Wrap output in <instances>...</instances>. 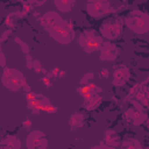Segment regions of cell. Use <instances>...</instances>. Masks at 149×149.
Here are the masks:
<instances>
[{"mask_svg": "<svg viewBox=\"0 0 149 149\" xmlns=\"http://www.w3.org/2000/svg\"><path fill=\"white\" fill-rule=\"evenodd\" d=\"M38 22L49 36L61 44H70L74 40L76 31L72 23L55 10H49L41 15Z\"/></svg>", "mask_w": 149, "mask_h": 149, "instance_id": "1", "label": "cell"}, {"mask_svg": "<svg viewBox=\"0 0 149 149\" xmlns=\"http://www.w3.org/2000/svg\"><path fill=\"white\" fill-rule=\"evenodd\" d=\"M1 84L10 92H19L23 90L26 93L31 92L30 86L27 83V79L22 71L13 68H5L1 74Z\"/></svg>", "mask_w": 149, "mask_h": 149, "instance_id": "2", "label": "cell"}, {"mask_svg": "<svg viewBox=\"0 0 149 149\" xmlns=\"http://www.w3.org/2000/svg\"><path fill=\"white\" fill-rule=\"evenodd\" d=\"M125 27L128 28L134 34H147L149 33V14L140 10L133 9L130 10L126 17L123 19Z\"/></svg>", "mask_w": 149, "mask_h": 149, "instance_id": "3", "label": "cell"}, {"mask_svg": "<svg viewBox=\"0 0 149 149\" xmlns=\"http://www.w3.org/2000/svg\"><path fill=\"white\" fill-rule=\"evenodd\" d=\"M104 42L105 41H104L102 36L98 31L92 30V29L83 30L77 37L78 45L86 54H93V52L99 51Z\"/></svg>", "mask_w": 149, "mask_h": 149, "instance_id": "4", "label": "cell"}, {"mask_svg": "<svg viewBox=\"0 0 149 149\" xmlns=\"http://www.w3.org/2000/svg\"><path fill=\"white\" fill-rule=\"evenodd\" d=\"M123 27L125 21L120 17H112L105 20L99 26V34L102 36V38H106L107 41H114L121 37L123 34Z\"/></svg>", "mask_w": 149, "mask_h": 149, "instance_id": "5", "label": "cell"}, {"mask_svg": "<svg viewBox=\"0 0 149 149\" xmlns=\"http://www.w3.org/2000/svg\"><path fill=\"white\" fill-rule=\"evenodd\" d=\"M125 119L133 126H141L148 120V109L136 100H132L125 112Z\"/></svg>", "mask_w": 149, "mask_h": 149, "instance_id": "6", "label": "cell"}, {"mask_svg": "<svg viewBox=\"0 0 149 149\" xmlns=\"http://www.w3.org/2000/svg\"><path fill=\"white\" fill-rule=\"evenodd\" d=\"M85 10L91 17L97 20L115 12L112 3L107 0H90L85 3Z\"/></svg>", "mask_w": 149, "mask_h": 149, "instance_id": "7", "label": "cell"}, {"mask_svg": "<svg viewBox=\"0 0 149 149\" xmlns=\"http://www.w3.org/2000/svg\"><path fill=\"white\" fill-rule=\"evenodd\" d=\"M77 92L80 94V97L84 99V108L86 111H94L97 109L100 104L102 102V97L100 93H94L92 92L88 87L79 85L77 87Z\"/></svg>", "mask_w": 149, "mask_h": 149, "instance_id": "8", "label": "cell"}, {"mask_svg": "<svg viewBox=\"0 0 149 149\" xmlns=\"http://www.w3.org/2000/svg\"><path fill=\"white\" fill-rule=\"evenodd\" d=\"M48 144V136L42 130H30L26 136L27 149H47Z\"/></svg>", "mask_w": 149, "mask_h": 149, "instance_id": "9", "label": "cell"}, {"mask_svg": "<svg viewBox=\"0 0 149 149\" xmlns=\"http://www.w3.org/2000/svg\"><path fill=\"white\" fill-rule=\"evenodd\" d=\"M119 55L120 48L111 41H105L99 50V59L102 62H114L118 59Z\"/></svg>", "mask_w": 149, "mask_h": 149, "instance_id": "10", "label": "cell"}, {"mask_svg": "<svg viewBox=\"0 0 149 149\" xmlns=\"http://www.w3.org/2000/svg\"><path fill=\"white\" fill-rule=\"evenodd\" d=\"M130 76H132V73H130L129 68L126 66V65H121V66H119L114 70L112 84L114 86L121 87V86H123L128 83V80L130 79Z\"/></svg>", "mask_w": 149, "mask_h": 149, "instance_id": "11", "label": "cell"}, {"mask_svg": "<svg viewBox=\"0 0 149 149\" xmlns=\"http://www.w3.org/2000/svg\"><path fill=\"white\" fill-rule=\"evenodd\" d=\"M133 97L136 101H139L141 105H143L149 111V86L146 85H135L130 90Z\"/></svg>", "mask_w": 149, "mask_h": 149, "instance_id": "12", "label": "cell"}, {"mask_svg": "<svg viewBox=\"0 0 149 149\" xmlns=\"http://www.w3.org/2000/svg\"><path fill=\"white\" fill-rule=\"evenodd\" d=\"M121 137L119 135V133L112 128H107L104 134H102V143L108 146V147H113L116 148L119 146H121Z\"/></svg>", "mask_w": 149, "mask_h": 149, "instance_id": "13", "label": "cell"}, {"mask_svg": "<svg viewBox=\"0 0 149 149\" xmlns=\"http://www.w3.org/2000/svg\"><path fill=\"white\" fill-rule=\"evenodd\" d=\"M21 140L15 135H7L0 142V149H21Z\"/></svg>", "mask_w": 149, "mask_h": 149, "instance_id": "14", "label": "cell"}, {"mask_svg": "<svg viewBox=\"0 0 149 149\" xmlns=\"http://www.w3.org/2000/svg\"><path fill=\"white\" fill-rule=\"evenodd\" d=\"M26 101H27V107L30 109V112L33 114H40L41 113V107L37 102V99H36V94L34 92H29V93H26Z\"/></svg>", "mask_w": 149, "mask_h": 149, "instance_id": "15", "label": "cell"}, {"mask_svg": "<svg viewBox=\"0 0 149 149\" xmlns=\"http://www.w3.org/2000/svg\"><path fill=\"white\" fill-rule=\"evenodd\" d=\"M85 125V115L80 112L73 113L69 119V126L71 130H76L78 128H81Z\"/></svg>", "mask_w": 149, "mask_h": 149, "instance_id": "16", "label": "cell"}, {"mask_svg": "<svg viewBox=\"0 0 149 149\" xmlns=\"http://www.w3.org/2000/svg\"><path fill=\"white\" fill-rule=\"evenodd\" d=\"M121 149H146L136 137H126L121 142Z\"/></svg>", "mask_w": 149, "mask_h": 149, "instance_id": "17", "label": "cell"}, {"mask_svg": "<svg viewBox=\"0 0 149 149\" xmlns=\"http://www.w3.org/2000/svg\"><path fill=\"white\" fill-rule=\"evenodd\" d=\"M54 5L55 7L62 12V13H69L71 12L72 7L76 5V1L74 0H55L54 1Z\"/></svg>", "mask_w": 149, "mask_h": 149, "instance_id": "18", "label": "cell"}, {"mask_svg": "<svg viewBox=\"0 0 149 149\" xmlns=\"http://www.w3.org/2000/svg\"><path fill=\"white\" fill-rule=\"evenodd\" d=\"M64 76H65V72H64V71H62V70H59L58 68L52 69L51 71H49V72L45 74V77H47V78H49L50 80H51V79H54V78H62V77H64Z\"/></svg>", "mask_w": 149, "mask_h": 149, "instance_id": "19", "label": "cell"}, {"mask_svg": "<svg viewBox=\"0 0 149 149\" xmlns=\"http://www.w3.org/2000/svg\"><path fill=\"white\" fill-rule=\"evenodd\" d=\"M93 79H94V73H92V72H87L86 74H84V77L80 79V85L81 86H87V85H90V84H92L93 83Z\"/></svg>", "mask_w": 149, "mask_h": 149, "instance_id": "20", "label": "cell"}, {"mask_svg": "<svg viewBox=\"0 0 149 149\" xmlns=\"http://www.w3.org/2000/svg\"><path fill=\"white\" fill-rule=\"evenodd\" d=\"M14 41L16 42V43H19V45H20V48H21V51L24 54V55H29V51H30V48H29V45L26 43V42H23L21 38H19V37H14Z\"/></svg>", "mask_w": 149, "mask_h": 149, "instance_id": "21", "label": "cell"}, {"mask_svg": "<svg viewBox=\"0 0 149 149\" xmlns=\"http://www.w3.org/2000/svg\"><path fill=\"white\" fill-rule=\"evenodd\" d=\"M33 70H34L35 72H37V73H43L44 76L48 73L47 70H45V69L43 68V65L41 64V62L37 61V59H34V63H33Z\"/></svg>", "mask_w": 149, "mask_h": 149, "instance_id": "22", "label": "cell"}, {"mask_svg": "<svg viewBox=\"0 0 149 149\" xmlns=\"http://www.w3.org/2000/svg\"><path fill=\"white\" fill-rule=\"evenodd\" d=\"M24 57H26V65H27V68H28L29 70H33V63H34V59L31 58L30 55H26Z\"/></svg>", "mask_w": 149, "mask_h": 149, "instance_id": "23", "label": "cell"}, {"mask_svg": "<svg viewBox=\"0 0 149 149\" xmlns=\"http://www.w3.org/2000/svg\"><path fill=\"white\" fill-rule=\"evenodd\" d=\"M108 76H109V71L107 69H101L99 71V78L100 79H106V78H108Z\"/></svg>", "mask_w": 149, "mask_h": 149, "instance_id": "24", "label": "cell"}, {"mask_svg": "<svg viewBox=\"0 0 149 149\" xmlns=\"http://www.w3.org/2000/svg\"><path fill=\"white\" fill-rule=\"evenodd\" d=\"M90 149H115V148H113V147H108V146H106V144H104V143L101 142V143H99V144L92 146Z\"/></svg>", "mask_w": 149, "mask_h": 149, "instance_id": "25", "label": "cell"}, {"mask_svg": "<svg viewBox=\"0 0 149 149\" xmlns=\"http://www.w3.org/2000/svg\"><path fill=\"white\" fill-rule=\"evenodd\" d=\"M22 128L26 129V130H30V128H31V121L29 119H26L22 122Z\"/></svg>", "mask_w": 149, "mask_h": 149, "instance_id": "26", "label": "cell"}, {"mask_svg": "<svg viewBox=\"0 0 149 149\" xmlns=\"http://www.w3.org/2000/svg\"><path fill=\"white\" fill-rule=\"evenodd\" d=\"M0 58H1V62H0V65L5 69L6 68V57H5V54L2 51V49L0 50Z\"/></svg>", "mask_w": 149, "mask_h": 149, "instance_id": "27", "label": "cell"}, {"mask_svg": "<svg viewBox=\"0 0 149 149\" xmlns=\"http://www.w3.org/2000/svg\"><path fill=\"white\" fill-rule=\"evenodd\" d=\"M146 149H149V147H148V148H146Z\"/></svg>", "mask_w": 149, "mask_h": 149, "instance_id": "28", "label": "cell"}]
</instances>
